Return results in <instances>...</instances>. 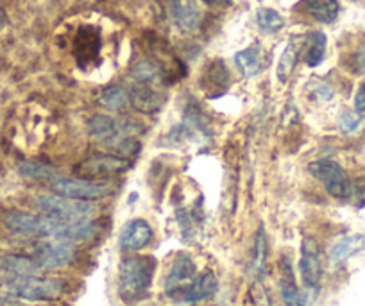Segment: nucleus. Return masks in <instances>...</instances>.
Instances as JSON below:
<instances>
[{
  "mask_svg": "<svg viewBox=\"0 0 365 306\" xmlns=\"http://www.w3.org/2000/svg\"><path fill=\"white\" fill-rule=\"evenodd\" d=\"M156 272V260L153 256H131L124 258L118 267V295L124 302H136L149 292Z\"/></svg>",
  "mask_w": 365,
  "mask_h": 306,
  "instance_id": "1",
  "label": "nucleus"
},
{
  "mask_svg": "<svg viewBox=\"0 0 365 306\" xmlns=\"http://www.w3.org/2000/svg\"><path fill=\"white\" fill-rule=\"evenodd\" d=\"M91 138L103 143L110 151L117 154H135L140 149L138 143L133 140V136L140 131L138 124L131 121H115L108 117H93L88 124Z\"/></svg>",
  "mask_w": 365,
  "mask_h": 306,
  "instance_id": "2",
  "label": "nucleus"
},
{
  "mask_svg": "<svg viewBox=\"0 0 365 306\" xmlns=\"http://www.w3.org/2000/svg\"><path fill=\"white\" fill-rule=\"evenodd\" d=\"M66 283L59 277L22 276L8 285V292L24 301H56L65 294Z\"/></svg>",
  "mask_w": 365,
  "mask_h": 306,
  "instance_id": "3",
  "label": "nucleus"
},
{
  "mask_svg": "<svg viewBox=\"0 0 365 306\" xmlns=\"http://www.w3.org/2000/svg\"><path fill=\"white\" fill-rule=\"evenodd\" d=\"M36 208L41 215L58 220L90 219L96 213V208L86 200L70 199L63 195H40L36 199Z\"/></svg>",
  "mask_w": 365,
  "mask_h": 306,
  "instance_id": "4",
  "label": "nucleus"
},
{
  "mask_svg": "<svg viewBox=\"0 0 365 306\" xmlns=\"http://www.w3.org/2000/svg\"><path fill=\"white\" fill-rule=\"evenodd\" d=\"M52 190L58 195L70 197L77 200H101L113 193V186L104 181H93V179H72V178H56L51 183Z\"/></svg>",
  "mask_w": 365,
  "mask_h": 306,
  "instance_id": "5",
  "label": "nucleus"
},
{
  "mask_svg": "<svg viewBox=\"0 0 365 306\" xmlns=\"http://www.w3.org/2000/svg\"><path fill=\"white\" fill-rule=\"evenodd\" d=\"M308 170L312 172L314 178H317L319 181L324 185V188L328 190L329 195H333L335 199H347L353 193V186H351L349 178H347L346 170L340 167L339 163L331 160H319L308 167Z\"/></svg>",
  "mask_w": 365,
  "mask_h": 306,
  "instance_id": "6",
  "label": "nucleus"
},
{
  "mask_svg": "<svg viewBox=\"0 0 365 306\" xmlns=\"http://www.w3.org/2000/svg\"><path fill=\"white\" fill-rule=\"evenodd\" d=\"M299 272L308 290H317L322 280V251L315 238H303L301 244Z\"/></svg>",
  "mask_w": 365,
  "mask_h": 306,
  "instance_id": "7",
  "label": "nucleus"
},
{
  "mask_svg": "<svg viewBox=\"0 0 365 306\" xmlns=\"http://www.w3.org/2000/svg\"><path fill=\"white\" fill-rule=\"evenodd\" d=\"M77 249L72 242L65 240H48L38 245L36 249V263L41 269L54 270L68 267L76 262Z\"/></svg>",
  "mask_w": 365,
  "mask_h": 306,
  "instance_id": "8",
  "label": "nucleus"
},
{
  "mask_svg": "<svg viewBox=\"0 0 365 306\" xmlns=\"http://www.w3.org/2000/svg\"><path fill=\"white\" fill-rule=\"evenodd\" d=\"M129 167L125 158L111 156V154H96L81 161L76 167V172L83 178H91L97 181V178H110L124 172Z\"/></svg>",
  "mask_w": 365,
  "mask_h": 306,
  "instance_id": "9",
  "label": "nucleus"
},
{
  "mask_svg": "<svg viewBox=\"0 0 365 306\" xmlns=\"http://www.w3.org/2000/svg\"><path fill=\"white\" fill-rule=\"evenodd\" d=\"M195 272H197V269H195L194 260L187 253H179L175 256L174 263H172V269L167 276V283H165L167 294L175 297V294L179 292V295H181V292L192 283V280L195 277Z\"/></svg>",
  "mask_w": 365,
  "mask_h": 306,
  "instance_id": "10",
  "label": "nucleus"
},
{
  "mask_svg": "<svg viewBox=\"0 0 365 306\" xmlns=\"http://www.w3.org/2000/svg\"><path fill=\"white\" fill-rule=\"evenodd\" d=\"M153 228L147 220L133 219L122 228L120 248L124 251H140L153 240Z\"/></svg>",
  "mask_w": 365,
  "mask_h": 306,
  "instance_id": "11",
  "label": "nucleus"
},
{
  "mask_svg": "<svg viewBox=\"0 0 365 306\" xmlns=\"http://www.w3.org/2000/svg\"><path fill=\"white\" fill-rule=\"evenodd\" d=\"M217 287H219V283H217L215 274L212 270H205L192 280V283L181 292L179 297L185 302H201L212 297L217 292Z\"/></svg>",
  "mask_w": 365,
  "mask_h": 306,
  "instance_id": "12",
  "label": "nucleus"
},
{
  "mask_svg": "<svg viewBox=\"0 0 365 306\" xmlns=\"http://www.w3.org/2000/svg\"><path fill=\"white\" fill-rule=\"evenodd\" d=\"M172 16L179 29L194 33L202 19V11L195 0H175L172 4Z\"/></svg>",
  "mask_w": 365,
  "mask_h": 306,
  "instance_id": "13",
  "label": "nucleus"
},
{
  "mask_svg": "<svg viewBox=\"0 0 365 306\" xmlns=\"http://www.w3.org/2000/svg\"><path fill=\"white\" fill-rule=\"evenodd\" d=\"M129 102L135 110L142 111V113H156L167 102V95L160 93L153 88L138 86L129 91Z\"/></svg>",
  "mask_w": 365,
  "mask_h": 306,
  "instance_id": "14",
  "label": "nucleus"
},
{
  "mask_svg": "<svg viewBox=\"0 0 365 306\" xmlns=\"http://www.w3.org/2000/svg\"><path fill=\"white\" fill-rule=\"evenodd\" d=\"M279 288H282V297L287 306H304L303 295H301V290L297 288L296 280H294V272L289 258L282 260V281H279Z\"/></svg>",
  "mask_w": 365,
  "mask_h": 306,
  "instance_id": "15",
  "label": "nucleus"
},
{
  "mask_svg": "<svg viewBox=\"0 0 365 306\" xmlns=\"http://www.w3.org/2000/svg\"><path fill=\"white\" fill-rule=\"evenodd\" d=\"M267 258H269V240H267L265 230L259 228L255 238V251H252L251 267H249V274H251V277L255 281H259L263 274H265Z\"/></svg>",
  "mask_w": 365,
  "mask_h": 306,
  "instance_id": "16",
  "label": "nucleus"
},
{
  "mask_svg": "<svg viewBox=\"0 0 365 306\" xmlns=\"http://www.w3.org/2000/svg\"><path fill=\"white\" fill-rule=\"evenodd\" d=\"M365 248V237L361 235H349V237H342L336 240L329 249V260L333 263H342L353 255L360 253Z\"/></svg>",
  "mask_w": 365,
  "mask_h": 306,
  "instance_id": "17",
  "label": "nucleus"
},
{
  "mask_svg": "<svg viewBox=\"0 0 365 306\" xmlns=\"http://www.w3.org/2000/svg\"><path fill=\"white\" fill-rule=\"evenodd\" d=\"M238 70L244 77H255L263 70V56L258 47H249L235 56Z\"/></svg>",
  "mask_w": 365,
  "mask_h": 306,
  "instance_id": "18",
  "label": "nucleus"
},
{
  "mask_svg": "<svg viewBox=\"0 0 365 306\" xmlns=\"http://www.w3.org/2000/svg\"><path fill=\"white\" fill-rule=\"evenodd\" d=\"M301 45H303V36H292L289 40V44H287L285 51H283L278 63V79L282 81V83H285L290 77V73H292L294 66H296L297 63V58H299Z\"/></svg>",
  "mask_w": 365,
  "mask_h": 306,
  "instance_id": "19",
  "label": "nucleus"
},
{
  "mask_svg": "<svg viewBox=\"0 0 365 306\" xmlns=\"http://www.w3.org/2000/svg\"><path fill=\"white\" fill-rule=\"evenodd\" d=\"M304 8L322 24H331L339 15V0H304Z\"/></svg>",
  "mask_w": 365,
  "mask_h": 306,
  "instance_id": "20",
  "label": "nucleus"
},
{
  "mask_svg": "<svg viewBox=\"0 0 365 306\" xmlns=\"http://www.w3.org/2000/svg\"><path fill=\"white\" fill-rule=\"evenodd\" d=\"M2 265H4V269L8 270V272L15 274L16 277L36 276L41 270V267L38 265L36 260L26 258V256H6Z\"/></svg>",
  "mask_w": 365,
  "mask_h": 306,
  "instance_id": "21",
  "label": "nucleus"
},
{
  "mask_svg": "<svg viewBox=\"0 0 365 306\" xmlns=\"http://www.w3.org/2000/svg\"><path fill=\"white\" fill-rule=\"evenodd\" d=\"M129 102V93L120 86H111L101 93L99 104L108 111H120Z\"/></svg>",
  "mask_w": 365,
  "mask_h": 306,
  "instance_id": "22",
  "label": "nucleus"
},
{
  "mask_svg": "<svg viewBox=\"0 0 365 306\" xmlns=\"http://www.w3.org/2000/svg\"><path fill=\"white\" fill-rule=\"evenodd\" d=\"M256 24L265 33H276V31L285 27V19L278 11H274V9L259 8L256 11Z\"/></svg>",
  "mask_w": 365,
  "mask_h": 306,
  "instance_id": "23",
  "label": "nucleus"
},
{
  "mask_svg": "<svg viewBox=\"0 0 365 306\" xmlns=\"http://www.w3.org/2000/svg\"><path fill=\"white\" fill-rule=\"evenodd\" d=\"M326 45H328V38L324 33H314L310 36V44H308L307 52V65L308 66H319L324 59Z\"/></svg>",
  "mask_w": 365,
  "mask_h": 306,
  "instance_id": "24",
  "label": "nucleus"
},
{
  "mask_svg": "<svg viewBox=\"0 0 365 306\" xmlns=\"http://www.w3.org/2000/svg\"><path fill=\"white\" fill-rule=\"evenodd\" d=\"M20 172L27 178H33V179H47V181H54L56 178H59V172L56 170L54 167L51 165H43V163H33V161H27L20 167Z\"/></svg>",
  "mask_w": 365,
  "mask_h": 306,
  "instance_id": "25",
  "label": "nucleus"
},
{
  "mask_svg": "<svg viewBox=\"0 0 365 306\" xmlns=\"http://www.w3.org/2000/svg\"><path fill=\"white\" fill-rule=\"evenodd\" d=\"M210 73L205 76V81L210 79V84H206V90H224L227 86V79H230V73L227 68L220 61H215L213 65H210Z\"/></svg>",
  "mask_w": 365,
  "mask_h": 306,
  "instance_id": "26",
  "label": "nucleus"
},
{
  "mask_svg": "<svg viewBox=\"0 0 365 306\" xmlns=\"http://www.w3.org/2000/svg\"><path fill=\"white\" fill-rule=\"evenodd\" d=\"M133 76L138 79L140 83H156L161 77L160 66H156L150 61H138L133 68Z\"/></svg>",
  "mask_w": 365,
  "mask_h": 306,
  "instance_id": "27",
  "label": "nucleus"
},
{
  "mask_svg": "<svg viewBox=\"0 0 365 306\" xmlns=\"http://www.w3.org/2000/svg\"><path fill=\"white\" fill-rule=\"evenodd\" d=\"M308 91H310L312 97H315L317 101H329L333 97V90L329 84L322 83V81L315 79L308 84Z\"/></svg>",
  "mask_w": 365,
  "mask_h": 306,
  "instance_id": "28",
  "label": "nucleus"
},
{
  "mask_svg": "<svg viewBox=\"0 0 365 306\" xmlns=\"http://www.w3.org/2000/svg\"><path fill=\"white\" fill-rule=\"evenodd\" d=\"M339 122H340V128H342L344 131L353 133V131H356L358 126H360L361 115L354 113V111L346 110V111H342V115H340Z\"/></svg>",
  "mask_w": 365,
  "mask_h": 306,
  "instance_id": "29",
  "label": "nucleus"
},
{
  "mask_svg": "<svg viewBox=\"0 0 365 306\" xmlns=\"http://www.w3.org/2000/svg\"><path fill=\"white\" fill-rule=\"evenodd\" d=\"M354 108H356L358 115L365 113V84H361L356 91V97H354Z\"/></svg>",
  "mask_w": 365,
  "mask_h": 306,
  "instance_id": "30",
  "label": "nucleus"
},
{
  "mask_svg": "<svg viewBox=\"0 0 365 306\" xmlns=\"http://www.w3.org/2000/svg\"><path fill=\"white\" fill-rule=\"evenodd\" d=\"M255 306H270V297L263 292V288H258V294L255 297Z\"/></svg>",
  "mask_w": 365,
  "mask_h": 306,
  "instance_id": "31",
  "label": "nucleus"
},
{
  "mask_svg": "<svg viewBox=\"0 0 365 306\" xmlns=\"http://www.w3.org/2000/svg\"><path fill=\"white\" fill-rule=\"evenodd\" d=\"M202 2H206V4H226V2H230V0H202Z\"/></svg>",
  "mask_w": 365,
  "mask_h": 306,
  "instance_id": "32",
  "label": "nucleus"
}]
</instances>
